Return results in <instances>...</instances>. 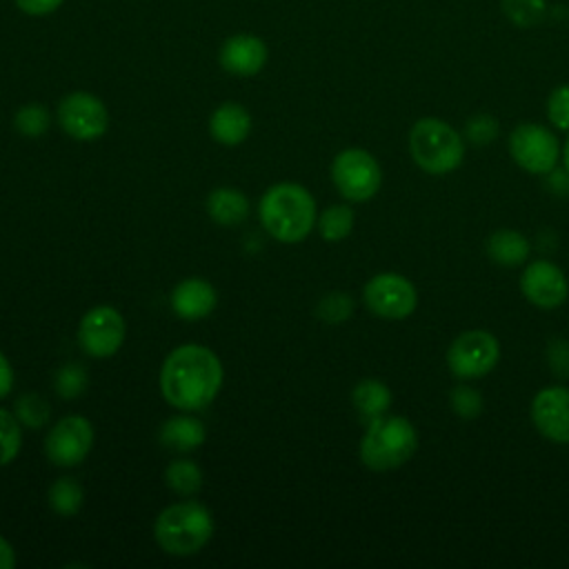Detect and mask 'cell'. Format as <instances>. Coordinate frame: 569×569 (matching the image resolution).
<instances>
[{
    "mask_svg": "<svg viewBox=\"0 0 569 569\" xmlns=\"http://www.w3.org/2000/svg\"><path fill=\"white\" fill-rule=\"evenodd\" d=\"M222 378V362L209 347L180 345L160 367V391L171 407L200 411L216 400Z\"/></svg>",
    "mask_w": 569,
    "mask_h": 569,
    "instance_id": "6da1fadb",
    "label": "cell"
},
{
    "mask_svg": "<svg viewBox=\"0 0 569 569\" xmlns=\"http://www.w3.org/2000/svg\"><path fill=\"white\" fill-rule=\"evenodd\" d=\"M258 213L264 231L280 242L305 240L318 220L313 196L296 182L271 184L260 198Z\"/></svg>",
    "mask_w": 569,
    "mask_h": 569,
    "instance_id": "7a4b0ae2",
    "label": "cell"
},
{
    "mask_svg": "<svg viewBox=\"0 0 569 569\" xmlns=\"http://www.w3.org/2000/svg\"><path fill=\"white\" fill-rule=\"evenodd\" d=\"M216 522L211 511L198 500H182L164 507L156 522L153 536L169 556H193L213 536Z\"/></svg>",
    "mask_w": 569,
    "mask_h": 569,
    "instance_id": "3957f363",
    "label": "cell"
},
{
    "mask_svg": "<svg viewBox=\"0 0 569 569\" xmlns=\"http://www.w3.org/2000/svg\"><path fill=\"white\" fill-rule=\"evenodd\" d=\"M418 449V431L402 416H380L369 422L360 438V460L371 471H391L413 458Z\"/></svg>",
    "mask_w": 569,
    "mask_h": 569,
    "instance_id": "277c9868",
    "label": "cell"
},
{
    "mask_svg": "<svg viewBox=\"0 0 569 569\" xmlns=\"http://www.w3.org/2000/svg\"><path fill=\"white\" fill-rule=\"evenodd\" d=\"M409 153L425 173L445 176L462 164L465 142L449 122L420 118L409 131Z\"/></svg>",
    "mask_w": 569,
    "mask_h": 569,
    "instance_id": "5b68a950",
    "label": "cell"
},
{
    "mask_svg": "<svg viewBox=\"0 0 569 569\" xmlns=\"http://www.w3.org/2000/svg\"><path fill=\"white\" fill-rule=\"evenodd\" d=\"M331 180L340 196L351 202L371 200L382 184V169L378 160L358 147L342 149L331 162Z\"/></svg>",
    "mask_w": 569,
    "mask_h": 569,
    "instance_id": "8992f818",
    "label": "cell"
},
{
    "mask_svg": "<svg viewBox=\"0 0 569 569\" xmlns=\"http://www.w3.org/2000/svg\"><path fill=\"white\" fill-rule=\"evenodd\" d=\"M500 360V342L485 329L458 333L447 349V367L460 380L485 378Z\"/></svg>",
    "mask_w": 569,
    "mask_h": 569,
    "instance_id": "52a82bcc",
    "label": "cell"
},
{
    "mask_svg": "<svg viewBox=\"0 0 569 569\" xmlns=\"http://www.w3.org/2000/svg\"><path fill=\"white\" fill-rule=\"evenodd\" d=\"M362 298L367 309L385 320H402L411 316L418 307V291L413 282L391 271L373 276L365 284Z\"/></svg>",
    "mask_w": 569,
    "mask_h": 569,
    "instance_id": "ba28073f",
    "label": "cell"
},
{
    "mask_svg": "<svg viewBox=\"0 0 569 569\" xmlns=\"http://www.w3.org/2000/svg\"><path fill=\"white\" fill-rule=\"evenodd\" d=\"M509 156L511 160L529 171V173H549L553 171L560 147L551 129L536 124V122H522L509 133Z\"/></svg>",
    "mask_w": 569,
    "mask_h": 569,
    "instance_id": "9c48e42d",
    "label": "cell"
},
{
    "mask_svg": "<svg viewBox=\"0 0 569 569\" xmlns=\"http://www.w3.org/2000/svg\"><path fill=\"white\" fill-rule=\"evenodd\" d=\"M58 124L73 140L89 142L107 131L109 113L98 96L89 91H71L58 104Z\"/></svg>",
    "mask_w": 569,
    "mask_h": 569,
    "instance_id": "30bf717a",
    "label": "cell"
},
{
    "mask_svg": "<svg viewBox=\"0 0 569 569\" xmlns=\"http://www.w3.org/2000/svg\"><path fill=\"white\" fill-rule=\"evenodd\" d=\"M124 318L111 305L89 309L78 325V345L91 358L113 356L124 340Z\"/></svg>",
    "mask_w": 569,
    "mask_h": 569,
    "instance_id": "8fae6325",
    "label": "cell"
},
{
    "mask_svg": "<svg viewBox=\"0 0 569 569\" xmlns=\"http://www.w3.org/2000/svg\"><path fill=\"white\" fill-rule=\"evenodd\" d=\"M93 447V425L84 416H64L58 420L47 438L44 453L56 467H76L80 465Z\"/></svg>",
    "mask_w": 569,
    "mask_h": 569,
    "instance_id": "7c38bea8",
    "label": "cell"
},
{
    "mask_svg": "<svg viewBox=\"0 0 569 569\" xmlns=\"http://www.w3.org/2000/svg\"><path fill=\"white\" fill-rule=\"evenodd\" d=\"M520 291L538 309H558L569 298V280L558 264L533 260L520 276Z\"/></svg>",
    "mask_w": 569,
    "mask_h": 569,
    "instance_id": "4fadbf2b",
    "label": "cell"
},
{
    "mask_svg": "<svg viewBox=\"0 0 569 569\" xmlns=\"http://www.w3.org/2000/svg\"><path fill=\"white\" fill-rule=\"evenodd\" d=\"M531 422L547 440L569 445V389L542 387L531 400Z\"/></svg>",
    "mask_w": 569,
    "mask_h": 569,
    "instance_id": "5bb4252c",
    "label": "cell"
},
{
    "mask_svg": "<svg viewBox=\"0 0 569 569\" xmlns=\"http://www.w3.org/2000/svg\"><path fill=\"white\" fill-rule=\"evenodd\" d=\"M267 44L258 36L236 33L222 42L218 51V62L227 73L249 78L262 71V67L267 64Z\"/></svg>",
    "mask_w": 569,
    "mask_h": 569,
    "instance_id": "9a60e30c",
    "label": "cell"
},
{
    "mask_svg": "<svg viewBox=\"0 0 569 569\" xmlns=\"http://www.w3.org/2000/svg\"><path fill=\"white\" fill-rule=\"evenodd\" d=\"M218 302V293L211 282L202 278H187L171 291V309L182 320L207 318Z\"/></svg>",
    "mask_w": 569,
    "mask_h": 569,
    "instance_id": "2e32d148",
    "label": "cell"
},
{
    "mask_svg": "<svg viewBox=\"0 0 569 569\" xmlns=\"http://www.w3.org/2000/svg\"><path fill=\"white\" fill-rule=\"evenodd\" d=\"M251 131V116L238 102H222L209 118V133L224 147H236L247 140Z\"/></svg>",
    "mask_w": 569,
    "mask_h": 569,
    "instance_id": "e0dca14e",
    "label": "cell"
},
{
    "mask_svg": "<svg viewBox=\"0 0 569 569\" xmlns=\"http://www.w3.org/2000/svg\"><path fill=\"white\" fill-rule=\"evenodd\" d=\"M531 253L529 240L516 229H498L487 240V256L493 264L513 269L527 262Z\"/></svg>",
    "mask_w": 569,
    "mask_h": 569,
    "instance_id": "ac0fdd59",
    "label": "cell"
},
{
    "mask_svg": "<svg viewBox=\"0 0 569 569\" xmlns=\"http://www.w3.org/2000/svg\"><path fill=\"white\" fill-rule=\"evenodd\" d=\"M204 425L189 416V411L164 420L160 427V442L173 451H193L204 442Z\"/></svg>",
    "mask_w": 569,
    "mask_h": 569,
    "instance_id": "d6986e66",
    "label": "cell"
},
{
    "mask_svg": "<svg viewBox=\"0 0 569 569\" xmlns=\"http://www.w3.org/2000/svg\"><path fill=\"white\" fill-rule=\"evenodd\" d=\"M207 213L213 222L233 227L249 216V200L233 187H218L207 196Z\"/></svg>",
    "mask_w": 569,
    "mask_h": 569,
    "instance_id": "ffe728a7",
    "label": "cell"
},
{
    "mask_svg": "<svg viewBox=\"0 0 569 569\" xmlns=\"http://www.w3.org/2000/svg\"><path fill=\"white\" fill-rule=\"evenodd\" d=\"M391 400H393L391 389L376 378L360 380L351 391V402L360 413V418H365L367 422L385 416L391 407Z\"/></svg>",
    "mask_w": 569,
    "mask_h": 569,
    "instance_id": "44dd1931",
    "label": "cell"
},
{
    "mask_svg": "<svg viewBox=\"0 0 569 569\" xmlns=\"http://www.w3.org/2000/svg\"><path fill=\"white\" fill-rule=\"evenodd\" d=\"M47 498H49V507L58 516L71 518L80 511V507L84 502V489L80 487V482L76 478H58L49 487Z\"/></svg>",
    "mask_w": 569,
    "mask_h": 569,
    "instance_id": "7402d4cb",
    "label": "cell"
},
{
    "mask_svg": "<svg viewBox=\"0 0 569 569\" xmlns=\"http://www.w3.org/2000/svg\"><path fill=\"white\" fill-rule=\"evenodd\" d=\"M164 485L178 496H193L202 489V469L193 460H173L164 469Z\"/></svg>",
    "mask_w": 569,
    "mask_h": 569,
    "instance_id": "603a6c76",
    "label": "cell"
},
{
    "mask_svg": "<svg viewBox=\"0 0 569 569\" xmlns=\"http://www.w3.org/2000/svg\"><path fill=\"white\" fill-rule=\"evenodd\" d=\"M316 222H318V231H320V236L325 240L340 242V240H345L351 233L356 218H353L351 207H347V204H331V207H327L318 216Z\"/></svg>",
    "mask_w": 569,
    "mask_h": 569,
    "instance_id": "cb8c5ba5",
    "label": "cell"
},
{
    "mask_svg": "<svg viewBox=\"0 0 569 569\" xmlns=\"http://www.w3.org/2000/svg\"><path fill=\"white\" fill-rule=\"evenodd\" d=\"M22 447V425L9 409L0 407V467L13 462Z\"/></svg>",
    "mask_w": 569,
    "mask_h": 569,
    "instance_id": "d4e9b609",
    "label": "cell"
},
{
    "mask_svg": "<svg viewBox=\"0 0 569 569\" xmlns=\"http://www.w3.org/2000/svg\"><path fill=\"white\" fill-rule=\"evenodd\" d=\"M500 7L505 16L520 29L536 27L547 13L545 0H500Z\"/></svg>",
    "mask_w": 569,
    "mask_h": 569,
    "instance_id": "484cf974",
    "label": "cell"
},
{
    "mask_svg": "<svg viewBox=\"0 0 569 569\" xmlns=\"http://www.w3.org/2000/svg\"><path fill=\"white\" fill-rule=\"evenodd\" d=\"M353 313V300L345 291H331L318 300L316 316L327 325H342Z\"/></svg>",
    "mask_w": 569,
    "mask_h": 569,
    "instance_id": "4316f807",
    "label": "cell"
},
{
    "mask_svg": "<svg viewBox=\"0 0 569 569\" xmlns=\"http://www.w3.org/2000/svg\"><path fill=\"white\" fill-rule=\"evenodd\" d=\"M13 127L24 138H38L49 129V111L38 102L22 104L13 116Z\"/></svg>",
    "mask_w": 569,
    "mask_h": 569,
    "instance_id": "83f0119b",
    "label": "cell"
},
{
    "mask_svg": "<svg viewBox=\"0 0 569 569\" xmlns=\"http://www.w3.org/2000/svg\"><path fill=\"white\" fill-rule=\"evenodd\" d=\"M449 407L451 411L462 418V420H473L482 413L485 409V400L478 393V389L469 387V385H456L449 393Z\"/></svg>",
    "mask_w": 569,
    "mask_h": 569,
    "instance_id": "f1b7e54d",
    "label": "cell"
},
{
    "mask_svg": "<svg viewBox=\"0 0 569 569\" xmlns=\"http://www.w3.org/2000/svg\"><path fill=\"white\" fill-rule=\"evenodd\" d=\"M87 382H89V378H87L84 367L73 365V362L60 367L53 378V387H56L58 396L64 400H73V398L82 396L87 389Z\"/></svg>",
    "mask_w": 569,
    "mask_h": 569,
    "instance_id": "f546056e",
    "label": "cell"
},
{
    "mask_svg": "<svg viewBox=\"0 0 569 569\" xmlns=\"http://www.w3.org/2000/svg\"><path fill=\"white\" fill-rule=\"evenodd\" d=\"M13 409H16V418L20 420V425L29 427V429H40L49 418V405L38 393L20 396L13 405Z\"/></svg>",
    "mask_w": 569,
    "mask_h": 569,
    "instance_id": "4dcf8cb0",
    "label": "cell"
},
{
    "mask_svg": "<svg viewBox=\"0 0 569 569\" xmlns=\"http://www.w3.org/2000/svg\"><path fill=\"white\" fill-rule=\"evenodd\" d=\"M498 131H500V124H498V120H496L493 116H489V113H476V116H471V118L467 120V124H465V136H467V140H469L471 144H476V147H487V144H491V142L496 140Z\"/></svg>",
    "mask_w": 569,
    "mask_h": 569,
    "instance_id": "1f68e13d",
    "label": "cell"
},
{
    "mask_svg": "<svg viewBox=\"0 0 569 569\" xmlns=\"http://www.w3.org/2000/svg\"><path fill=\"white\" fill-rule=\"evenodd\" d=\"M547 118L553 127L569 131V84H560L549 93Z\"/></svg>",
    "mask_w": 569,
    "mask_h": 569,
    "instance_id": "d6a6232c",
    "label": "cell"
},
{
    "mask_svg": "<svg viewBox=\"0 0 569 569\" xmlns=\"http://www.w3.org/2000/svg\"><path fill=\"white\" fill-rule=\"evenodd\" d=\"M547 365L558 378H569V340L556 338L547 347Z\"/></svg>",
    "mask_w": 569,
    "mask_h": 569,
    "instance_id": "836d02e7",
    "label": "cell"
},
{
    "mask_svg": "<svg viewBox=\"0 0 569 569\" xmlns=\"http://www.w3.org/2000/svg\"><path fill=\"white\" fill-rule=\"evenodd\" d=\"M64 0H16L18 9L27 16H49L60 9Z\"/></svg>",
    "mask_w": 569,
    "mask_h": 569,
    "instance_id": "e575fe53",
    "label": "cell"
},
{
    "mask_svg": "<svg viewBox=\"0 0 569 569\" xmlns=\"http://www.w3.org/2000/svg\"><path fill=\"white\" fill-rule=\"evenodd\" d=\"M11 387H13V367L9 358L0 351V400L9 396Z\"/></svg>",
    "mask_w": 569,
    "mask_h": 569,
    "instance_id": "d590c367",
    "label": "cell"
},
{
    "mask_svg": "<svg viewBox=\"0 0 569 569\" xmlns=\"http://www.w3.org/2000/svg\"><path fill=\"white\" fill-rule=\"evenodd\" d=\"M16 567V551L11 547V542L0 536V569H13Z\"/></svg>",
    "mask_w": 569,
    "mask_h": 569,
    "instance_id": "8d00e7d4",
    "label": "cell"
},
{
    "mask_svg": "<svg viewBox=\"0 0 569 569\" xmlns=\"http://www.w3.org/2000/svg\"><path fill=\"white\" fill-rule=\"evenodd\" d=\"M562 160H565V171L569 173V138L565 142V147H562Z\"/></svg>",
    "mask_w": 569,
    "mask_h": 569,
    "instance_id": "74e56055",
    "label": "cell"
}]
</instances>
